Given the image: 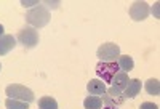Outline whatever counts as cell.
I'll list each match as a JSON object with an SVG mask.
<instances>
[{"label": "cell", "instance_id": "obj_1", "mask_svg": "<svg viewBox=\"0 0 160 109\" xmlns=\"http://www.w3.org/2000/svg\"><path fill=\"white\" fill-rule=\"evenodd\" d=\"M5 93L8 98L18 100V101H24V103H32L34 101V91L24 85L19 84H11L5 88Z\"/></svg>", "mask_w": 160, "mask_h": 109}, {"label": "cell", "instance_id": "obj_2", "mask_svg": "<svg viewBox=\"0 0 160 109\" xmlns=\"http://www.w3.org/2000/svg\"><path fill=\"white\" fill-rule=\"evenodd\" d=\"M26 21L34 27H43L50 21V13L45 7H35L26 13Z\"/></svg>", "mask_w": 160, "mask_h": 109}, {"label": "cell", "instance_id": "obj_3", "mask_svg": "<svg viewBox=\"0 0 160 109\" xmlns=\"http://www.w3.org/2000/svg\"><path fill=\"white\" fill-rule=\"evenodd\" d=\"M96 56L102 63H112V61L118 60V56H120V47L117 44H114V42L102 44L98 48V51H96Z\"/></svg>", "mask_w": 160, "mask_h": 109}, {"label": "cell", "instance_id": "obj_4", "mask_svg": "<svg viewBox=\"0 0 160 109\" xmlns=\"http://www.w3.org/2000/svg\"><path fill=\"white\" fill-rule=\"evenodd\" d=\"M118 71H120V69H118L117 61H112V63H102V61H99V63L96 64V74H98L99 80H102L104 84H111L112 79H114V75H115Z\"/></svg>", "mask_w": 160, "mask_h": 109}, {"label": "cell", "instance_id": "obj_5", "mask_svg": "<svg viewBox=\"0 0 160 109\" xmlns=\"http://www.w3.org/2000/svg\"><path fill=\"white\" fill-rule=\"evenodd\" d=\"M18 42L24 45V48H34L38 44V32L34 27H24L18 32Z\"/></svg>", "mask_w": 160, "mask_h": 109}, {"label": "cell", "instance_id": "obj_6", "mask_svg": "<svg viewBox=\"0 0 160 109\" xmlns=\"http://www.w3.org/2000/svg\"><path fill=\"white\" fill-rule=\"evenodd\" d=\"M102 103L106 106H111V107H118V106H122L125 103V96H123V93L122 91H118L117 88L111 87L109 90H106V93L102 95Z\"/></svg>", "mask_w": 160, "mask_h": 109}, {"label": "cell", "instance_id": "obj_7", "mask_svg": "<svg viewBox=\"0 0 160 109\" xmlns=\"http://www.w3.org/2000/svg\"><path fill=\"white\" fill-rule=\"evenodd\" d=\"M130 16L135 21H142L149 16V5L146 2H135L130 8Z\"/></svg>", "mask_w": 160, "mask_h": 109}, {"label": "cell", "instance_id": "obj_8", "mask_svg": "<svg viewBox=\"0 0 160 109\" xmlns=\"http://www.w3.org/2000/svg\"><path fill=\"white\" fill-rule=\"evenodd\" d=\"M87 90H88L90 95H93V96H99V95H104L108 88H106V84L102 80L93 79V80H90L87 84Z\"/></svg>", "mask_w": 160, "mask_h": 109}, {"label": "cell", "instance_id": "obj_9", "mask_svg": "<svg viewBox=\"0 0 160 109\" xmlns=\"http://www.w3.org/2000/svg\"><path fill=\"white\" fill-rule=\"evenodd\" d=\"M139 90H141V80L131 79V80H128V85L123 90V96L125 98H135V96H138Z\"/></svg>", "mask_w": 160, "mask_h": 109}, {"label": "cell", "instance_id": "obj_10", "mask_svg": "<svg viewBox=\"0 0 160 109\" xmlns=\"http://www.w3.org/2000/svg\"><path fill=\"white\" fill-rule=\"evenodd\" d=\"M15 44H16V39L13 35H2L0 37V56L10 53L13 48H15Z\"/></svg>", "mask_w": 160, "mask_h": 109}, {"label": "cell", "instance_id": "obj_11", "mask_svg": "<svg viewBox=\"0 0 160 109\" xmlns=\"http://www.w3.org/2000/svg\"><path fill=\"white\" fill-rule=\"evenodd\" d=\"M128 74L127 72H122V71H118L115 75H114V79H112V82H111V84H112V87L114 88H117L118 91H123L125 90V87L128 85Z\"/></svg>", "mask_w": 160, "mask_h": 109}, {"label": "cell", "instance_id": "obj_12", "mask_svg": "<svg viewBox=\"0 0 160 109\" xmlns=\"http://www.w3.org/2000/svg\"><path fill=\"white\" fill-rule=\"evenodd\" d=\"M117 64H118V69L122 72H130L133 71V66H135V63H133V58L128 56V54H120L118 60H117Z\"/></svg>", "mask_w": 160, "mask_h": 109}, {"label": "cell", "instance_id": "obj_13", "mask_svg": "<svg viewBox=\"0 0 160 109\" xmlns=\"http://www.w3.org/2000/svg\"><path fill=\"white\" fill-rule=\"evenodd\" d=\"M83 106H85V109H101L102 100H101V96H93V95H91V96L85 98Z\"/></svg>", "mask_w": 160, "mask_h": 109}, {"label": "cell", "instance_id": "obj_14", "mask_svg": "<svg viewBox=\"0 0 160 109\" xmlns=\"http://www.w3.org/2000/svg\"><path fill=\"white\" fill-rule=\"evenodd\" d=\"M144 88H146V91H148L149 95H154V96H157V95L160 93V82H158L157 79H149V80L144 84Z\"/></svg>", "mask_w": 160, "mask_h": 109}, {"label": "cell", "instance_id": "obj_15", "mask_svg": "<svg viewBox=\"0 0 160 109\" xmlns=\"http://www.w3.org/2000/svg\"><path fill=\"white\" fill-rule=\"evenodd\" d=\"M38 109H58V103L51 96H43L38 100Z\"/></svg>", "mask_w": 160, "mask_h": 109}, {"label": "cell", "instance_id": "obj_16", "mask_svg": "<svg viewBox=\"0 0 160 109\" xmlns=\"http://www.w3.org/2000/svg\"><path fill=\"white\" fill-rule=\"evenodd\" d=\"M5 107L7 109H29V103L18 101V100H13V98H7Z\"/></svg>", "mask_w": 160, "mask_h": 109}, {"label": "cell", "instance_id": "obj_17", "mask_svg": "<svg viewBox=\"0 0 160 109\" xmlns=\"http://www.w3.org/2000/svg\"><path fill=\"white\" fill-rule=\"evenodd\" d=\"M139 109H158V106L154 104V103H142L139 106Z\"/></svg>", "mask_w": 160, "mask_h": 109}, {"label": "cell", "instance_id": "obj_18", "mask_svg": "<svg viewBox=\"0 0 160 109\" xmlns=\"http://www.w3.org/2000/svg\"><path fill=\"white\" fill-rule=\"evenodd\" d=\"M2 35H3V26L0 24V37H2Z\"/></svg>", "mask_w": 160, "mask_h": 109}, {"label": "cell", "instance_id": "obj_19", "mask_svg": "<svg viewBox=\"0 0 160 109\" xmlns=\"http://www.w3.org/2000/svg\"><path fill=\"white\" fill-rule=\"evenodd\" d=\"M104 109H117V107H111V106H106Z\"/></svg>", "mask_w": 160, "mask_h": 109}, {"label": "cell", "instance_id": "obj_20", "mask_svg": "<svg viewBox=\"0 0 160 109\" xmlns=\"http://www.w3.org/2000/svg\"><path fill=\"white\" fill-rule=\"evenodd\" d=\"M0 69H2V66H0Z\"/></svg>", "mask_w": 160, "mask_h": 109}]
</instances>
